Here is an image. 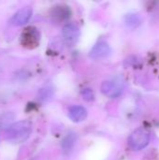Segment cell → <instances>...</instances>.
<instances>
[{
  "label": "cell",
  "mask_w": 159,
  "mask_h": 160,
  "mask_svg": "<svg viewBox=\"0 0 159 160\" xmlns=\"http://www.w3.org/2000/svg\"><path fill=\"white\" fill-rule=\"evenodd\" d=\"M32 132V125L27 120H22L10 125L5 130V139L11 143L25 142Z\"/></svg>",
  "instance_id": "obj_1"
},
{
  "label": "cell",
  "mask_w": 159,
  "mask_h": 160,
  "mask_svg": "<svg viewBox=\"0 0 159 160\" xmlns=\"http://www.w3.org/2000/svg\"><path fill=\"white\" fill-rule=\"evenodd\" d=\"M150 142V133L147 129L141 128L136 129L128 138V145L135 151L145 148Z\"/></svg>",
  "instance_id": "obj_2"
},
{
  "label": "cell",
  "mask_w": 159,
  "mask_h": 160,
  "mask_svg": "<svg viewBox=\"0 0 159 160\" xmlns=\"http://www.w3.org/2000/svg\"><path fill=\"white\" fill-rule=\"evenodd\" d=\"M39 42V33L37 28L29 26L23 29L21 35V43L23 47L28 49L36 48Z\"/></svg>",
  "instance_id": "obj_3"
},
{
  "label": "cell",
  "mask_w": 159,
  "mask_h": 160,
  "mask_svg": "<svg viewBox=\"0 0 159 160\" xmlns=\"http://www.w3.org/2000/svg\"><path fill=\"white\" fill-rule=\"evenodd\" d=\"M81 36V31L78 25L75 23H67L63 27V37L65 41L70 45L73 46L77 41L79 40Z\"/></svg>",
  "instance_id": "obj_4"
},
{
  "label": "cell",
  "mask_w": 159,
  "mask_h": 160,
  "mask_svg": "<svg viewBox=\"0 0 159 160\" xmlns=\"http://www.w3.org/2000/svg\"><path fill=\"white\" fill-rule=\"evenodd\" d=\"M121 85L114 81H106L101 84V92L110 98H116L122 93Z\"/></svg>",
  "instance_id": "obj_5"
},
{
  "label": "cell",
  "mask_w": 159,
  "mask_h": 160,
  "mask_svg": "<svg viewBox=\"0 0 159 160\" xmlns=\"http://www.w3.org/2000/svg\"><path fill=\"white\" fill-rule=\"evenodd\" d=\"M32 17V8L30 7H24L21 9H19L11 18L10 22L13 25L20 26L23 25L26 22H29V20Z\"/></svg>",
  "instance_id": "obj_6"
},
{
  "label": "cell",
  "mask_w": 159,
  "mask_h": 160,
  "mask_svg": "<svg viewBox=\"0 0 159 160\" xmlns=\"http://www.w3.org/2000/svg\"><path fill=\"white\" fill-rule=\"evenodd\" d=\"M111 47L107 42L99 41L90 51V56L93 59H101L107 57L111 53Z\"/></svg>",
  "instance_id": "obj_7"
},
{
  "label": "cell",
  "mask_w": 159,
  "mask_h": 160,
  "mask_svg": "<svg viewBox=\"0 0 159 160\" xmlns=\"http://www.w3.org/2000/svg\"><path fill=\"white\" fill-rule=\"evenodd\" d=\"M68 116L73 122H81L85 120L87 112L85 108L82 106H73L68 111Z\"/></svg>",
  "instance_id": "obj_8"
},
{
  "label": "cell",
  "mask_w": 159,
  "mask_h": 160,
  "mask_svg": "<svg viewBox=\"0 0 159 160\" xmlns=\"http://www.w3.org/2000/svg\"><path fill=\"white\" fill-rule=\"evenodd\" d=\"M75 143V136L74 134H67V136L64 139L62 142L63 149L65 151H69Z\"/></svg>",
  "instance_id": "obj_9"
},
{
  "label": "cell",
  "mask_w": 159,
  "mask_h": 160,
  "mask_svg": "<svg viewBox=\"0 0 159 160\" xmlns=\"http://www.w3.org/2000/svg\"><path fill=\"white\" fill-rule=\"evenodd\" d=\"M127 24L130 27H135L140 24L141 19L138 15L136 14H129L127 16Z\"/></svg>",
  "instance_id": "obj_10"
},
{
  "label": "cell",
  "mask_w": 159,
  "mask_h": 160,
  "mask_svg": "<svg viewBox=\"0 0 159 160\" xmlns=\"http://www.w3.org/2000/svg\"><path fill=\"white\" fill-rule=\"evenodd\" d=\"M53 16L54 17H59V19H61V20L67 19V18L69 17V9H67V8L61 7V11H60V8L55 9V11L53 12Z\"/></svg>",
  "instance_id": "obj_11"
},
{
  "label": "cell",
  "mask_w": 159,
  "mask_h": 160,
  "mask_svg": "<svg viewBox=\"0 0 159 160\" xmlns=\"http://www.w3.org/2000/svg\"><path fill=\"white\" fill-rule=\"evenodd\" d=\"M82 98L86 101H91V100H94L95 98L94 92L92 91V89H89V88L83 89L82 91Z\"/></svg>",
  "instance_id": "obj_12"
}]
</instances>
